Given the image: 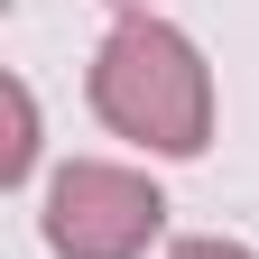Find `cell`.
<instances>
[{"mask_svg": "<svg viewBox=\"0 0 259 259\" xmlns=\"http://www.w3.org/2000/svg\"><path fill=\"white\" fill-rule=\"evenodd\" d=\"M93 111L120 139L157 148V157H194L213 139V74H204V56H194L185 28L130 10L102 37V56H93Z\"/></svg>", "mask_w": 259, "mask_h": 259, "instance_id": "1", "label": "cell"}, {"mask_svg": "<svg viewBox=\"0 0 259 259\" xmlns=\"http://www.w3.org/2000/svg\"><path fill=\"white\" fill-rule=\"evenodd\" d=\"M167 222V194L139 167H111V157H74L47 185V241L56 259H139Z\"/></svg>", "mask_w": 259, "mask_h": 259, "instance_id": "2", "label": "cell"}, {"mask_svg": "<svg viewBox=\"0 0 259 259\" xmlns=\"http://www.w3.org/2000/svg\"><path fill=\"white\" fill-rule=\"evenodd\" d=\"M28 167H37V93H28V83H10V157H0V176H28Z\"/></svg>", "mask_w": 259, "mask_h": 259, "instance_id": "3", "label": "cell"}, {"mask_svg": "<svg viewBox=\"0 0 259 259\" xmlns=\"http://www.w3.org/2000/svg\"><path fill=\"white\" fill-rule=\"evenodd\" d=\"M167 259H259V250H241V241H176Z\"/></svg>", "mask_w": 259, "mask_h": 259, "instance_id": "4", "label": "cell"}, {"mask_svg": "<svg viewBox=\"0 0 259 259\" xmlns=\"http://www.w3.org/2000/svg\"><path fill=\"white\" fill-rule=\"evenodd\" d=\"M120 10H148V0H120Z\"/></svg>", "mask_w": 259, "mask_h": 259, "instance_id": "5", "label": "cell"}]
</instances>
